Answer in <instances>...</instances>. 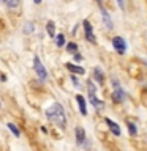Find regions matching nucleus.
<instances>
[{
  "label": "nucleus",
  "instance_id": "1",
  "mask_svg": "<svg viewBox=\"0 0 147 151\" xmlns=\"http://www.w3.org/2000/svg\"><path fill=\"white\" fill-rule=\"evenodd\" d=\"M46 115H47V118H49L52 123H54V124H57L59 127H65V124H66L65 112H63V107H62L59 102L52 104V106L46 110Z\"/></svg>",
  "mask_w": 147,
  "mask_h": 151
},
{
  "label": "nucleus",
  "instance_id": "2",
  "mask_svg": "<svg viewBox=\"0 0 147 151\" xmlns=\"http://www.w3.org/2000/svg\"><path fill=\"white\" fill-rule=\"evenodd\" d=\"M33 66H35V71H36L38 77H40L41 80H46L47 79V71H46L44 66H43V63L40 61L38 57H35V60H33Z\"/></svg>",
  "mask_w": 147,
  "mask_h": 151
},
{
  "label": "nucleus",
  "instance_id": "3",
  "mask_svg": "<svg viewBox=\"0 0 147 151\" xmlns=\"http://www.w3.org/2000/svg\"><path fill=\"white\" fill-rule=\"evenodd\" d=\"M112 46H114V49H116L119 54H125V50H127V44H125V41H123V38L120 36H116L112 40Z\"/></svg>",
  "mask_w": 147,
  "mask_h": 151
},
{
  "label": "nucleus",
  "instance_id": "4",
  "mask_svg": "<svg viewBox=\"0 0 147 151\" xmlns=\"http://www.w3.org/2000/svg\"><path fill=\"white\" fill-rule=\"evenodd\" d=\"M89 94H90V101L97 109H103V102H100V99L95 96V87L92 85V82H89Z\"/></svg>",
  "mask_w": 147,
  "mask_h": 151
},
{
  "label": "nucleus",
  "instance_id": "5",
  "mask_svg": "<svg viewBox=\"0 0 147 151\" xmlns=\"http://www.w3.org/2000/svg\"><path fill=\"white\" fill-rule=\"evenodd\" d=\"M84 28H85V36H87V40L92 41V42H95V36H93V32H92V25H90L87 21H84Z\"/></svg>",
  "mask_w": 147,
  "mask_h": 151
},
{
  "label": "nucleus",
  "instance_id": "6",
  "mask_svg": "<svg viewBox=\"0 0 147 151\" xmlns=\"http://www.w3.org/2000/svg\"><path fill=\"white\" fill-rule=\"evenodd\" d=\"M76 139H78V143L82 145L84 140H85V132L82 127H76Z\"/></svg>",
  "mask_w": 147,
  "mask_h": 151
},
{
  "label": "nucleus",
  "instance_id": "7",
  "mask_svg": "<svg viewBox=\"0 0 147 151\" xmlns=\"http://www.w3.org/2000/svg\"><path fill=\"white\" fill-rule=\"evenodd\" d=\"M106 123H108L109 129L112 131V134H114V135H119V134H120V127H119V126H117V124H116V123H114V121H111V120H109V118H106Z\"/></svg>",
  "mask_w": 147,
  "mask_h": 151
},
{
  "label": "nucleus",
  "instance_id": "8",
  "mask_svg": "<svg viewBox=\"0 0 147 151\" xmlns=\"http://www.w3.org/2000/svg\"><path fill=\"white\" fill-rule=\"evenodd\" d=\"M76 101H78V104H79L81 113H82V115H87V109H85V99L78 94V96H76Z\"/></svg>",
  "mask_w": 147,
  "mask_h": 151
},
{
  "label": "nucleus",
  "instance_id": "9",
  "mask_svg": "<svg viewBox=\"0 0 147 151\" xmlns=\"http://www.w3.org/2000/svg\"><path fill=\"white\" fill-rule=\"evenodd\" d=\"M66 68H68L70 71H73V73H78V74H84V68H81V66H74V65L68 63V65H66Z\"/></svg>",
  "mask_w": 147,
  "mask_h": 151
},
{
  "label": "nucleus",
  "instance_id": "10",
  "mask_svg": "<svg viewBox=\"0 0 147 151\" xmlns=\"http://www.w3.org/2000/svg\"><path fill=\"white\" fill-rule=\"evenodd\" d=\"M101 14H103V21L106 22V27H108V28H112V22H111V19H109L108 13H106V11H104V9H103V13H101Z\"/></svg>",
  "mask_w": 147,
  "mask_h": 151
},
{
  "label": "nucleus",
  "instance_id": "11",
  "mask_svg": "<svg viewBox=\"0 0 147 151\" xmlns=\"http://www.w3.org/2000/svg\"><path fill=\"white\" fill-rule=\"evenodd\" d=\"M47 33H49L51 36H54V33H55V27H54V22H47Z\"/></svg>",
  "mask_w": 147,
  "mask_h": 151
},
{
  "label": "nucleus",
  "instance_id": "12",
  "mask_svg": "<svg viewBox=\"0 0 147 151\" xmlns=\"http://www.w3.org/2000/svg\"><path fill=\"white\" fill-rule=\"evenodd\" d=\"M55 42H57V46H63L65 44V38H63V35H57L55 36Z\"/></svg>",
  "mask_w": 147,
  "mask_h": 151
},
{
  "label": "nucleus",
  "instance_id": "13",
  "mask_svg": "<svg viewBox=\"0 0 147 151\" xmlns=\"http://www.w3.org/2000/svg\"><path fill=\"white\" fill-rule=\"evenodd\" d=\"M5 3H7L9 8H16L19 5V0H5Z\"/></svg>",
  "mask_w": 147,
  "mask_h": 151
},
{
  "label": "nucleus",
  "instance_id": "14",
  "mask_svg": "<svg viewBox=\"0 0 147 151\" xmlns=\"http://www.w3.org/2000/svg\"><path fill=\"white\" fill-rule=\"evenodd\" d=\"M8 129L11 131V132H13L14 135H19V129H17V127H16V126L13 124V123H8Z\"/></svg>",
  "mask_w": 147,
  "mask_h": 151
},
{
  "label": "nucleus",
  "instance_id": "15",
  "mask_svg": "<svg viewBox=\"0 0 147 151\" xmlns=\"http://www.w3.org/2000/svg\"><path fill=\"white\" fill-rule=\"evenodd\" d=\"M66 47H68V50H70V52H76V49H78V46H76L74 42H70V44L66 46Z\"/></svg>",
  "mask_w": 147,
  "mask_h": 151
},
{
  "label": "nucleus",
  "instance_id": "16",
  "mask_svg": "<svg viewBox=\"0 0 147 151\" xmlns=\"http://www.w3.org/2000/svg\"><path fill=\"white\" fill-rule=\"evenodd\" d=\"M128 131H130L131 134H136V127H135V124H128Z\"/></svg>",
  "mask_w": 147,
  "mask_h": 151
},
{
  "label": "nucleus",
  "instance_id": "17",
  "mask_svg": "<svg viewBox=\"0 0 147 151\" xmlns=\"http://www.w3.org/2000/svg\"><path fill=\"white\" fill-rule=\"evenodd\" d=\"M35 3H41V0H35Z\"/></svg>",
  "mask_w": 147,
  "mask_h": 151
},
{
  "label": "nucleus",
  "instance_id": "18",
  "mask_svg": "<svg viewBox=\"0 0 147 151\" xmlns=\"http://www.w3.org/2000/svg\"><path fill=\"white\" fill-rule=\"evenodd\" d=\"M0 109H2V104H0Z\"/></svg>",
  "mask_w": 147,
  "mask_h": 151
}]
</instances>
